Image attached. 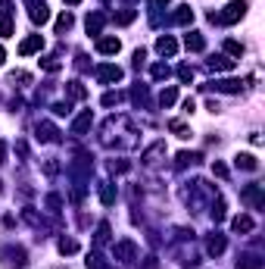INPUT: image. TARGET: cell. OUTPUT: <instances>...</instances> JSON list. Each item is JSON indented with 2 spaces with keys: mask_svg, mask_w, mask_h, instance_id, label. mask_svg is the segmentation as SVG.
I'll return each instance as SVG.
<instances>
[{
  "mask_svg": "<svg viewBox=\"0 0 265 269\" xmlns=\"http://www.w3.org/2000/svg\"><path fill=\"white\" fill-rule=\"evenodd\" d=\"M243 13H246V3H243V0H231L225 13H209V19H212V22H225V25H234L237 19H243Z\"/></svg>",
  "mask_w": 265,
  "mask_h": 269,
  "instance_id": "cell-1",
  "label": "cell"
},
{
  "mask_svg": "<svg viewBox=\"0 0 265 269\" xmlns=\"http://www.w3.org/2000/svg\"><path fill=\"white\" fill-rule=\"evenodd\" d=\"M162 157H166V141H156V144H150L147 150H144V166H150V169H153V166H159L162 163Z\"/></svg>",
  "mask_w": 265,
  "mask_h": 269,
  "instance_id": "cell-2",
  "label": "cell"
},
{
  "mask_svg": "<svg viewBox=\"0 0 265 269\" xmlns=\"http://www.w3.org/2000/svg\"><path fill=\"white\" fill-rule=\"evenodd\" d=\"M97 79L103 81V85H116V81H122V69H119V66H100Z\"/></svg>",
  "mask_w": 265,
  "mask_h": 269,
  "instance_id": "cell-3",
  "label": "cell"
},
{
  "mask_svg": "<svg viewBox=\"0 0 265 269\" xmlns=\"http://www.w3.org/2000/svg\"><path fill=\"white\" fill-rule=\"evenodd\" d=\"M28 6H31V22H35V25H44L47 19H50V10H47V6L44 3H38V0H28Z\"/></svg>",
  "mask_w": 265,
  "mask_h": 269,
  "instance_id": "cell-4",
  "label": "cell"
},
{
  "mask_svg": "<svg viewBox=\"0 0 265 269\" xmlns=\"http://www.w3.org/2000/svg\"><path fill=\"white\" fill-rule=\"evenodd\" d=\"M41 47H44V38H41V35H31V38H25L22 44H19V54L28 56V54H38Z\"/></svg>",
  "mask_w": 265,
  "mask_h": 269,
  "instance_id": "cell-5",
  "label": "cell"
},
{
  "mask_svg": "<svg viewBox=\"0 0 265 269\" xmlns=\"http://www.w3.org/2000/svg\"><path fill=\"white\" fill-rule=\"evenodd\" d=\"M206 254L209 257H221V254H225V238H221V235H209V238H206Z\"/></svg>",
  "mask_w": 265,
  "mask_h": 269,
  "instance_id": "cell-6",
  "label": "cell"
},
{
  "mask_svg": "<svg viewBox=\"0 0 265 269\" xmlns=\"http://www.w3.org/2000/svg\"><path fill=\"white\" fill-rule=\"evenodd\" d=\"M253 216H246V213H241V216H234V222H231V229H234L237 235H246V232H253Z\"/></svg>",
  "mask_w": 265,
  "mask_h": 269,
  "instance_id": "cell-7",
  "label": "cell"
},
{
  "mask_svg": "<svg viewBox=\"0 0 265 269\" xmlns=\"http://www.w3.org/2000/svg\"><path fill=\"white\" fill-rule=\"evenodd\" d=\"M156 50L162 56H175V50H178V41L172 38V35H162L159 41H156Z\"/></svg>",
  "mask_w": 265,
  "mask_h": 269,
  "instance_id": "cell-8",
  "label": "cell"
},
{
  "mask_svg": "<svg viewBox=\"0 0 265 269\" xmlns=\"http://www.w3.org/2000/svg\"><path fill=\"white\" fill-rule=\"evenodd\" d=\"M119 47H122V44H119V38H100V41H97V50H100L103 56L119 54Z\"/></svg>",
  "mask_w": 265,
  "mask_h": 269,
  "instance_id": "cell-9",
  "label": "cell"
},
{
  "mask_svg": "<svg viewBox=\"0 0 265 269\" xmlns=\"http://www.w3.org/2000/svg\"><path fill=\"white\" fill-rule=\"evenodd\" d=\"M91 122H94V116H91V110H84V113L78 116V119L72 122V134H84V132L91 129Z\"/></svg>",
  "mask_w": 265,
  "mask_h": 269,
  "instance_id": "cell-10",
  "label": "cell"
},
{
  "mask_svg": "<svg viewBox=\"0 0 265 269\" xmlns=\"http://www.w3.org/2000/svg\"><path fill=\"white\" fill-rule=\"evenodd\" d=\"M234 163H237V169H250V172L259 169V160H256L253 154H237V157H234Z\"/></svg>",
  "mask_w": 265,
  "mask_h": 269,
  "instance_id": "cell-11",
  "label": "cell"
},
{
  "mask_svg": "<svg viewBox=\"0 0 265 269\" xmlns=\"http://www.w3.org/2000/svg\"><path fill=\"white\" fill-rule=\"evenodd\" d=\"M209 69L212 72H231V69H234V60H231V56H212Z\"/></svg>",
  "mask_w": 265,
  "mask_h": 269,
  "instance_id": "cell-12",
  "label": "cell"
},
{
  "mask_svg": "<svg viewBox=\"0 0 265 269\" xmlns=\"http://www.w3.org/2000/svg\"><path fill=\"white\" fill-rule=\"evenodd\" d=\"M116 260H125V263L134 260V244H131V241H119V244H116Z\"/></svg>",
  "mask_w": 265,
  "mask_h": 269,
  "instance_id": "cell-13",
  "label": "cell"
},
{
  "mask_svg": "<svg viewBox=\"0 0 265 269\" xmlns=\"http://www.w3.org/2000/svg\"><path fill=\"white\" fill-rule=\"evenodd\" d=\"M38 141H59V132L50 122H38Z\"/></svg>",
  "mask_w": 265,
  "mask_h": 269,
  "instance_id": "cell-14",
  "label": "cell"
},
{
  "mask_svg": "<svg viewBox=\"0 0 265 269\" xmlns=\"http://www.w3.org/2000/svg\"><path fill=\"white\" fill-rule=\"evenodd\" d=\"M243 200H250V204H253L256 210H259V207H262V188H259V185H246Z\"/></svg>",
  "mask_w": 265,
  "mask_h": 269,
  "instance_id": "cell-15",
  "label": "cell"
},
{
  "mask_svg": "<svg viewBox=\"0 0 265 269\" xmlns=\"http://www.w3.org/2000/svg\"><path fill=\"white\" fill-rule=\"evenodd\" d=\"M103 22H106V16H103V13H91V16H88V22H84V25H88V31H91V35H100V28H103Z\"/></svg>",
  "mask_w": 265,
  "mask_h": 269,
  "instance_id": "cell-16",
  "label": "cell"
},
{
  "mask_svg": "<svg viewBox=\"0 0 265 269\" xmlns=\"http://www.w3.org/2000/svg\"><path fill=\"white\" fill-rule=\"evenodd\" d=\"M172 22L175 25H191L193 22V10H191V6H178V13L172 16Z\"/></svg>",
  "mask_w": 265,
  "mask_h": 269,
  "instance_id": "cell-17",
  "label": "cell"
},
{
  "mask_svg": "<svg viewBox=\"0 0 265 269\" xmlns=\"http://www.w3.org/2000/svg\"><path fill=\"white\" fill-rule=\"evenodd\" d=\"M184 47H187V50H193V54H200V50L206 47V41H203L200 35H196V31H191V35L184 38Z\"/></svg>",
  "mask_w": 265,
  "mask_h": 269,
  "instance_id": "cell-18",
  "label": "cell"
},
{
  "mask_svg": "<svg viewBox=\"0 0 265 269\" xmlns=\"http://www.w3.org/2000/svg\"><path fill=\"white\" fill-rule=\"evenodd\" d=\"M259 266H262V260L256 254H243L241 260H237V269H259Z\"/></svg>",
  "mask_w": 265,
  "mask_h": 269,
  "instance_id": "cell-19",
  "label": "cell"
},
{
  "mask_svg": "<svg viewBox=\"0 0 265 269\" xmlns=\"http://www.w3.org/2000/svg\"><path fill=\"white\" fill-rule=\"evenodd\" d=\"M66 94H69V100H84V94H88V91H84V85H81V81H69Z\"/></svg>",
  "mask_w": 265,
  "mask_h": 269,
  "instance_id": "cell-20",
  "label": "cell"
},
{
  "mask_svg": "<svg viewBox=\"0 0 265 269\" xmlns=\"http://www.w3.org/2000/svg\"><path fill=\"white\" fill-rule=\"evenodd\" d=\"M216 88L225 91V94H237V91H241V81H237V79H225V81H216Z\"/></svg>",
  "mask_w": 265,
  "mask_h": 269,
  "instance_id": "cell-21",
  "label": "cell"
},
{
  "mask_svg": "<svg viewBox=\"0 0 265 269\" xmlns=\"http://www.w3.org/2000/svg\"><path fill=\"white\" fill-rule=\"evenodd\" d=\"M100 200H103L106 207L116 200V191H113V185H109V182H103V185H100Z\"/></svg>",
  "mask_w": 265,
  "mask_h": 269,
  "instance_id": "cell-22",
  "label": "cell"
},
{
  "mask_svg": "<svg viewBox=\"0 0 265 269\" xmlns=\"http://www.w3.org/2000/svg\"><path fill=\"white\" fill-rule=\"evenodd\" d=\"M175 100H178V91H175V88H166V91L159 94V104H162V107H172Z\"/></svg>",
  "mask_w": 265,
  "mask_h": 269,
  "instance_id": "cell-23",
  "label": "cell"
},
{
  "mask_svg": "<svg viewBox=\"0 0 265 269\" xmlns=\"http://www.w3.org/2000/svg\"><path fill=\"white\" fill-rule=\"evenodd\" d=\"M94 241H97V244H106V241H109V222H100V225H97V235H94Z\"/></svg>",
  "mask_w": 265,
  "mask_h": 269,
  "instance_id": "cell-24",
  "label": "cell"
},
{
  "mask_svg": "<svg viewBox=\"0 0 265 269\" xmlns=\"http://www.w3.org/2000/svg\"><path fill=\"white\" fill-rule=\"evenodd\" d=\"M75 250H78V241H72V238L59 241V254H75Z\"/></svg>",
  "mask_w": 265,
  "mask_h": 269,
  "instance_id": "cell-25",
  "label": "cell"
},
{
  "mask_svg": "<svg viewBox=\"0 0 265 269\" xmlns=\"http://www.w3.org/2000/svg\"><path fill=\"white\" fill-rule=\"evenodd\" d=\"M69 28H72V16H69V13H63V16L56 19V31L63 35V31H69Z\"/></svg>",
  "mask_w": 265,
  "mask_h": 269,
  "instance_id": "cell-26",
  "label": "cell"
},
{
  "mask_svg": "<svg viewBox=\"0 0 265 269\" xmlns=\"http://www.w3.org/2000/svg\"><path fill=\"white\" fill-rule=\"evenodd\" d=\"M212 219H216V222H221V219H225V200H216V204H212Z\"/></svg>",
  "mask_w": 265,
  "mask_h": 269,
  "instance_id": "cell-27",
  "label": "cell"
},
{
  "mask_svg": "<svg viewBox=\"0 0 265 269\" xmlns=\"http://www.w3.org/2000/svg\"><path fill=\"white\" fill-rule=\"evenodd\" d=\"M225 50L228 56H243V44H237V41H225Z\"/></svg>",
  "mask_w": 265,
  "mask_h": 269,
  "instance_id": "cell-28",
  "label": "cell"
},
{
  "mask_svg": "<svg viewBox=\"0 0 265 269\" xmlns=\"http://www.w3.org/2000/svg\"><path fill=\"white\" fill-rule=\"evenodd\" d=\"M196 160H200V154H187V150H181L175 163H178V166H187V163H196Z\"/></svg>",
  "mask_w": 265,
  "mask_h": 269,
  "instance_id": "cell-29",
  "label": "cell"
},
{
  "mask_svg": "<svg viewBox=\"0 0 265 269\" xmlns=\"http://www.w3.org/2000/svg\"><path fill=\"white\" fill-rule=\"evenodd\" d=\"M169 75H172V72H169V66H162V63H156V66H153V79H156V81L169 79Z\"/></svg>",
  "mask_w": 265,
  "mask_h": 269,
  "instance_id": "cell-30",
  "label": "cell"
},
{
  "mask_svg": "<svg viewBox=\"0 0 265 269\" xmlns=\"http://www.w3.org/2000/svg\"><path fill=\"white\" fill-rule=\"evenodd\" d=\"M172 132L178 134V138H191V129H187V125H184V122H178V119L172 122Z\"/></svg>",
  "mask_w": 265,
  "mask_h": 269,
  "instance_id": "cell-31",
  "label": "cell"
},
{
  "mask_svg": "<svg viewBox=\"0 0 265 269\" xmlns=\"http://www.w3.org/2000/svg\"><path fill=\"white\" fill-rule=\"evenodd\" d=\"M212 175H218V179H228V166H225V163H212Z\"/></svg>",
  "mask_w": 265,
  "mask_h": 269,
  "instance_id": "cell-32",
  "label": "cell"
},
{
  "mask_svg": "<svg viewBox=\"0 0 265 269\" xmlns=\"http://www.w3.org/2000/svg\"><path fill=\"white\" fill-rule=\"evenodd\" d=\"M88 269H106V263H103L97 254H94V257H88Z\"/></svg>",
  "mask_w": 265,
  "mask_h": 269,
  "instance_id": "cell-33",
  "label": "cell"
},
{
  "mask_svg": "<svg viewBox=\"0 0 265 269\" xmlns=\"http://www.w3.org/2000/svg\"><path fill=\"white\" fill-rule=\"evenodd\" d=\"M178 79H181V81H191V79H193V69H191V66H181V69H178Z\"/></svg>",
  "mask_w": 265,
  "mask_h": 269,
  "instance_id": "cell-34",
  "label": "cell"
},
{
  "mask_svg": "<svg viewBox=\"0 0 265 269\" xmlns=\"http://www.w3.org/2000/svg\"><path fill=\"white\" fill-rule=\"evenodd\" d=\"M41 66H44L47 72H56V69H59V63L53 60V56H47V60H41Z\"/></svg>",
  "mask_w": 265,
  "mask_h": 269,
  "instance_id": "cell-35",
  "label": "cell"
},
{
  "mask_svg": "<svg viewBox=\"0 0 265 269\" xmlns=\"http://www.w3.org/2000/svg\"><path fill=\"white\" fill-rule=\"evenodd\" d=\"M119 100H122V94H113V91H109V94H103V107H113Z\"/></svg>",
  "mask_w": 265,
  "mask_h": 269,
  "instance_id": "cell-36",
  "label": "cell"
},
{
  "mask_svg": "<svg viewBox=\"0 0 265 269\" xmlns=\"http://www.w3.org/2000/svg\"><path fill=\"white\" fill-rule=\"evenodd\" d=\"M10 31H13V22L10 19H0V38H6Z\"/></svg>",
  "mask_w": 265,
  "mask_h": 269,
  "instance_id": "cell-37",
  "label": "cell"
},
{
  "mask_svg": "<svg viewBox=\"0 0 265 269\" xmlns=\"http://www.w3.org/2000/svg\"><path fill=\"white\" fill-rule=\"evenodd\" d=\"M47 207H50V213H59V197L50 194V197H47Z\"/></svg>",
  "mask_w": 265,
  "mask_h": 269,
  "instance_id": "cell-38",
  "label": "cell"
},
{
  "mask_svg": "<svg viewBox=\"0 0 265 269\" xmlns=\"http://www.w3.org/2000/svg\"><path fill=\"white\" fill-rule=\"evenodd\" d=\"M56 169H59V166L53 163V160H47V163H44V172H47V175H56Z\"/></svg>",
  "mask_w": 265,
  "mask_h": 269,
  "instance_id": "cell-39",
  "label": "cell"
},
{
  "mask_svg": "<svg viewBox=\"0 0 265 269\" xmlns=\"http://www.w3.org/2000/svg\"><path fill=\"white\" fill-rule=\"evenodd\" d=\"M193 110H196V100L187 97V100H184V113H193Z\"/></svg>",
  "mask_w": 265,
  "mask_h": 269,
  "instance_id": "cell-40",
  "label": "cell"
},
{
  "mask_svg": "<svg viewBox=\"0 0 265 269\" xmlns=\"http://www.w3.org/2000/svg\"><path fill=\"white\" fill-rule=\"evenodd\" d=\"M6 160V141H0V163Z\"/></svg>",
  "mask_w": 265,
  "mask_h": 269,
  "instance_id": "cell-41",
  "label": "cell"
},
{
  "mask_svg": "<svg viewBox=\"0 0 265 269\" xmlns=\"http://www.w3.org/2000/svg\"><path fill=\"white\" fill-rule=\"evenodd\" d=\"M153 6H159V10H162V6H169V0H153Z\"/></svg>",
  "mask_w": 265,
  "mask_h": 269,
  "instance_id": "cell-42",
  "label": "cell"
},
{
  "mask_svg": "<svg viewBox=\"0 0 265 269\" xmlns=\"http://www.w3.org/2000/svg\"><path fill=\"white\" fill-rule=\"evenodd\" d=\"M3 60H6V54H3V47H0V66H3Z\"/></svg>",
  "mask_w": 265,
  "mask_h": 269,
  "instance_id": "cell-43",
  "label": "cell"
},
{
  "mask_svg": "<svg viewBox=\"0 0 265 269\" xmlns=\"http://www.w3.org/2000/svg\"><path fill=\"white\" fill-rule=\"evenodd\" d=\"M66 3H72V6H75V3H81V0H66Z\"/></svg>",
  "mask_w": 265,
  "mask_h": 269,
  "instance_id": "cell-44",
  "label": "cell"
}]
</instances>
